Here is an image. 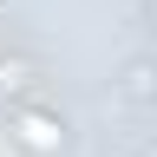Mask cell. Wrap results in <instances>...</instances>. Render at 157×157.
Listing matches in <instances>:
<instances>
[{
	"mask_svg": "<svg viewBox=\"0 0 157 157\" xmlns=\"http://www.w3.org/2000/svg\"><path fill=\"white\" fill-rule=\"evenodd\" d=\"M124 98H157V66L151 59H131L124 66Z\"/></svg>",
	"mask_w": 157,
	"mask_h": 157,
	"instance_id": "3",
	"label": "cell"
},
{
	"mask_svg": "<svg viewBox=\"0 0 157 157\" xmlns=\"http://www.w3.org/2000/svg\"><path fill=\"white\" fill-rule=\"evenodd\" d=\"M26 85H39V66H33V59H0V98H7V92H26Z\"/></svg>",
	"mask_w": 157,
	"mask_h": 157,
	"instance_id": "2",
	"label": "cell"
},
{
	"mask_svg": "<svg viewBox=\"0 0 157 157\" xmlns=\"http://www.w3.org/2000/svg\"><path fill=\"white\" fill-rule=\"evenodd\" d=\"M7 137H13L26 157H66V144H72L66 118L46 111V105H13V111H7Z\"/></svg>",
	"mask_w": 157,
	"mask_h": 157,
	"instance_id": "1",
	"label": "cell"
}]
</instances>
